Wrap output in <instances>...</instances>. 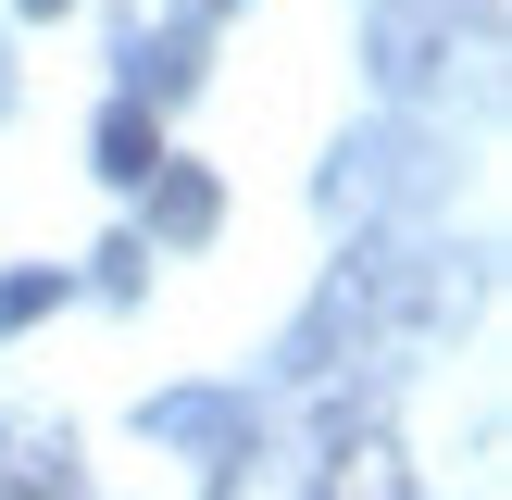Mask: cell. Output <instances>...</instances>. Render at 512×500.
I'll use <instances>...</instances> for the list:
<instances>
[{
    "mask_svg": "<svg viewBox=\"0 0 512 500\" xmlns=\"http://www.w3.org/2000/svg\"><path fill=\"white\" fill-rule=\"evenodd\" d=\"M313 500H425V488H413V450L375 413H338L325 425V463H313Z\"/></svg>",
    "mask_w": 512,
    "mask_h": 500,
    "instance_id": "6da1fadb",
    "label": "cell"
},
{
    "mask_svg": "<svg viewBox=\"0 0 512 500\" xmlns=\"http://www.w3.org/2000/svg\"><path fill=\"white\" fill-rule=\"evenodd\" d=\"M0 500H88L63 425H0Z\"/></svg>",
    "mask_w": 512,
    "mask_h": 500,
    "instance_id": "7a4b0ae2",
    "label": "cell"
},
{
    "mask_svg": "<svg viewBox=\"0 0 512 500\" xmlns=\"http://www.w3.org/2000/svg\"><path fill=\"white\" fill-rule=\"evenodd\" d=\"M100 175H113V188H150V175H163V125H150L138 100L100 113Z\"/></svg>",
    "mask_w": 512,
    "mask_h": 500,
    "instance_id": "3957f363",
    "label": "cell"
},
{
    "mask_svg": "<svg viewBox=\"0 0 512 500\" xmlns=\"http://www.w3.org/2000/svg\"><path fill=\"white\" fill-rule=\"evenodd\" d=\"M200 225H213V188L200 175H163V238H200Z\"/></svg>",
    "mask_w": 512,
    "mask_h": 500,
    "instance_id": "277c9868",
    "label": "cell"
},
{
    "mask_svg": "<svg viewBox=\"0 0 512 500\" xmlns=\"http://www.w3.org/2000/svg\"><path fill=\"white\" fill-rule=\"evenodd\" d=\"M38 300H63V288H50V275H0V325H25Z\"/></svg>",
    "mask_w": 512,
    "mask_h": 500,
    "instance_id": "5b68a950",
    "label": "cell"
},
{
    "mask_svg": "<svg viewBox=\"0 0 512 500\" xmlns=\"http://www.w3.org/2000/svg\"><path fill=\"white\" fill-rule=\"evenodd\" d=\"M213 500H288V488H275V475H263V463H250V450H238V463H225V488H213Z\"/></svg>",
    "mask_w": 512,
    "mask_h": 500,
    "instance_id": "8992f818",
    "label": "cell"
},
{
    "mask_svg": "<svg viewBox=\"0 0 512 500\" xmlns=\"http://www.w3.org/2000/svg\"><path fill=\"white\" fill-rule=\"evenodd\" d=\"M13 13H25V25H50V13H75V0H13Z\"/></svg>",
    "mask_w": 512,
    "mask_h": 500,
    "instance_id": "52a82bcc",
    "label": "cell"
},
{
    "mask_svg": "<svg viewBox=\"0 0 512 500\" xmlns=\"http://www.w3.org/2000/svg\"><path fill=\"white\" fill-rule=\"evenodd\" d=\"M213 13H238V0H188V25H213Z\"/></svg>",
    "mask_w": 512,
    "mask_h": 500,
    "instance_id": "ba28073f",
    "label": "cell"
}]
</instances>
